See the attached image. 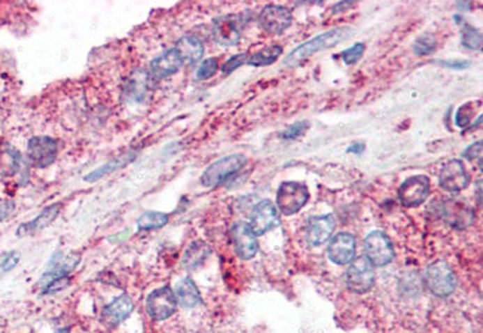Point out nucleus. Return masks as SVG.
<instances>
[{
  "instance_id": "obj_23",
  "label": "nucleus",
  "mask_w": 483,
  "mask_h": 333,
  "mask_svg": "<svg viewBox=\"0 0 483 333\" xmlns=\"http://www.w3.org/2000/svg\"><path fill=\"white\" fill-rule=\"evenodd\" d=\"M134 158H136V153H125V155H121V157H116L115 160H112L109 161L107 164L105 165H101L100 169L94 170L93 173H89L86 177H85V180L86 182H97L100 180L101 177H105L110 173H115L121 169H123V166L128 165Z\"/></svg>"
},
{
  "instance_id": "obj_40",
  "label": "nucleus",
  "mask_w": 483,
  "mask_h": 333,
  "mask_svg": "<svg viewBox=\"0 0 483 333\" xmlns=\"http://www.w3.org/2000/svg\"><path fill=\"white\" fill-rule=\"evenodd\" d=\"M440 64L447 69H457V70H464L471 65L468 61H440Z\"/></svg>"
},
{
  "instance_id": "obj_10",
  "label": "nucleus",
  "mask_w": 483,
  "mask_h": 333,
  "mask_svg": "<svg viewBox=\"0 0 483 333\" xmlns=\"http://www.w3.org/2000/svg\"><path fill=\"white\" fill-rule=\"evenodd\" d=\"M439 185L446 192H461L470 185V176L461 161H447L440 170Z\"/></svg>"
},
{
  "instance_id": "obj_16",
  "label": "nucleus",
  "mask_w": 483,
  "mask_h": 333,
  "mask_svg": "<svg viewBox=\"0 0 483 333\" xmlns=\"http://www.w3.org/2000/svg\"><path fill=\"white\" fill-rule=\"evenodd\" d=\"M355 249L357 242L354 235L348 234V232H341V234L335 235L329 244V259L336 265H348L355 258Z\"/></svg>"
},
{
  "instance_id": "obj_12",
  "label": "nucleus",
  "mask_w": 483,
  "mask_h": 333,
  "mask_svg": "<svg viewBox=\"0 0 483 333\" xmlns=\"http://www.w3.org/2000/svg\"><path fill=\"white\" fill-rule=\"evenodd\" d=\"M291 21L290 10L279 5L265 6L259 15V24L269 35H282L291 26Z\"/></svg>"
},
{
  "instance_id": "obj_33",
  "label": "nucleus",
  "mask_w": 483,
  "mask_h": 333,
  "mask_svg": "<svg viewBox=\"0 0 483 333\" xmlns=\"http://www.w3.org/2000/svg\"><path fill=\"white\" fill-rule=\"evenodd\" d=\"M473 106H475L473 103H467V104H464V106L459 107L458 114H457V118H455L458 127L466 128V127L470 124L471 116H473V114H475V110L471 109Z\"/></svg>"
},
{
  "instance_id": "obj_29",
  "label": "nucleus",
  "mask_w": 483,
  "mask_h": 333,
  "mask_svg": "<svg viewBox=\"0 0 483 333\" xmlns=\"http://www.w3.org/2000/svg\"><path fill=\"white\" fill-rule=\"evenodd\" d=\"M436 47H437L436 38L433 35H424L415 40L413 51L415 54L420 55V57H424V55L433 54L436 51Z\"/></svg>"
},
{
  "instance_id": "obj_19",
  "label": "nucleus",
  "mask_w": 483,
  "mask_h": 333,
  "mask_svg": "<svg viewBox=\"0 0 483 333\" xmlns=\"http://www.w3.org/2000/svg\"><path fill=\"white\" fill-rule=\"evenodd\" d=\"M79 256L77 254H70V256L63 258L61 253H57L54 256V261L49 265V270L43 274L42 281L47 286L49 281L55 279H61V277H67L79 263Z\"/></svg>"
},
{
  "instance_id": "obj_13",
  "label": "nucleus",
  "mask_w": 483,
  "mask_h": 333,
  "mask_svg": "<svg viewBox=\"0 0 483 333\" xmlns=\"http://www.w3.org/2000/svg\"><path fill=\"white\" fill-rule=\"evenodd\" d=\"M430 194V180L425 176H413L400 186L399 198L403 206L418 207Z\"/></svg>"
},
{
  "instance_id": "obj_5",
  "label": "nucleus",
  "mask_w": 483,
  "mask_h": 333,
  "mask_svg": "<svg viewBox=\"0 0 483 333\" xmlns=\"http://www.w3.org/2000/svg\"><path fill=\"white\" fill-rule=\"evenodd\" d=\"M245 23V18L238 14L219 17L215 20V23H213V36H215V40L223 47L237 45L243 36Z\"/></svg>"
},
{
  "instance_id": "obj_25",
  "label": "nucleus",
  "mask_w": 483,
  "mask_h": 333,
  "mask_svg": "<svg viewBox=\"0 0 483 333\" xmlns=\"http://www.w3.org/2000/svg\"><path fill=\"white\" fill-rule=\"evenodd\" d=\"M210 249L206 246L204 242L197 241L194 244H190V247L186 250L185 258H183V265L187 270H197L199 265L206 262L208 258Z\"/></svg>"
},
{
  "instance_id": "obj_41",
  "label": "nucleus",
  "mask_w": 483,
  "mask_h": 333,
  "mask_svg": "<svg viewBox=\"0 0 483 333\" xmlns=\"http://www.w3.org/2000/svg\"><path fill=\"white\" fill-rule=\"evenodd\" d=\"M348 153H357V155H362L365 152V144L363 143H354L351 144L350 148L346 149Z\"/></svg>"
},
{
  "instance_id": "obj_24",
  "label": "nucleus",
  "mask_w": 483,
  "mask_h": 333,
  "mask_svg": "<svg viewBox=\"0 0 483 333\" xmlns=\"http://www.w3.org/2000/svg\"><path fill=\"white\" fill-rule=\"evenodd\" d=\"M21 164L22 160L17 149L10 146H5L0 149V174L13 176L18 173V170L21 169Z\"/></svg>"
},
{
  "instance_id": "obj_27",
  "label": "nucleus",
  "mask_w": 483,
  "mask_h": 333,
  "mask_svg": "<svg viewBox=\"0 0 483 333\" xmlns=\"http://www.w3.org/2000/svg\"><path fill=\"white\" fill-rule=\"evenodd\" d=\"M168 224V216L161 212H148L139 217L137 226L141 231H152L164 228Z\"/></svg>"
},
{
  "instance_id": "obj_14",
  "label": "nucleus",
  "mask_w": 483,
  "mask_h": 333,
  "mask_svg": "<svg viewBox=\"0 0 483 333\" xmlns=\"http://www.w3.org/2000/svg\"><path fill=\"white\" fill-rule=\"evenodd\" d=\"M279 224V216L277 207L269 201V199H263L257 204L253 210L250 217V228L254 232V235H263L266 232L274 229Z\"/></svg>"
},
{
  "instance_id": "obj_18",
  "label": "nucleus",
  "mask_w": 483,
  "mask_h": 333,
  "mask_svg": "<svg viewBox=\"0 0 483 333\" xmlns=\"http://www.w3.org/2000/svg\"><path fill=\"white\" fill-rule=\"evenodd\" d=\"M183 60L181 55L173 48L162 52L151 63V76L156 77V79H164V77L173 76L178 70L182 69Z\"/></svg>"
},
{
  "instance_id": "obj_34",
  "label": "nucleus",
  "mask_w": 483,
  "mask_h": 333,
  "mask_svg": "<svg viewBox=\"0 0 483 333\" xmlns=\"http://www.w3.org/2000/svg\"><path fill=\"white\" fill-rule=\"evenodd\" d=\"M146 85H149V84H148V77H146V76H141V77H139V79H134V81L128 85L130 94H131L134 98H136V100H139L140 97L144 95L146 90H148V86H146Z\"/></svg>"
},
{
  "instance_id": "obj_37",
  "label": "nucleus",
  "mask_w": 483,
  "mask_h": 333,
  "mask_svg": "<svg viewBox=\"0 0 483 333\" xmlns=\"http://www.w3.org/2000/svg\"><path fill=\"white\" fill-rule=\"evenodd\" d=\"M18 261H20V256H18L17 253H9L8 256L5 258V261H3L2 263H0V270H2L3 272L10 271L13 268H15L17 263H18Z\"/></svg>"
},
{
  "instance_id": "obj_21",
  "label": "nucleus",
  "mask_w": 483,
  "mask_h": 333,
  "mask_svg": "<svg viewBox=\"0 0 483 333\" xmlns=\"http://www.w3.org/2000/svg\"><path fill=\"white\" fill-rule=\"evenodd\" d=\"M60 210H61L60 204H54V206L47 207L36 219H33L31 222H29V224L21 225L20 229L17 231V235H20V237L29 235V234H33V232H38L43 228H47L48 225L52 224L55 219H57Z\"/></svg>"
},
{
  "instance_id": "obj_31",
  "label": "nucleus",
  "mask_w": 483,
  "mask_h": 333,
  "mask_svg": "<svg viewBox=\"0 0 483 333\" xmlns=\"http://www.w3.org/2000/svg\"><path fill=\"white\" fill-rule=\"evenodd\" d=\"M365 54V43H355L351 48H348L342 52V60L345 64H354L363 57Z\"/></svg>"
},
{
  "instance_id": "obj_2",
  "label": "nucleus",
  "mask_w": 483,
  "mask_h": 333,
  "mask_svg": "<svg viewBox=\"0 0 483 333\" xmlns=\"http://www.w3.org/2000/svg\"><path fill=\"white\" fill-rule=\"evenodd\" d=\"M247 164V157L243 153H235L213 162L201 176V185L206 187H216L227 182L229 177L237 174Z\"/></svg>"
},
{
  "instance_id": "obj_3",
  "label": "nucleus",
  "mask_w": 483,
  "mask_h": 333,
  "mask_svg": "<svg viewBox=\"0 0 483 333\" xmlns=\"http://www.w3.org/2000/svg\"><path fill=\"white\" fill-rule=\"evenodd\" d=\"M309 199L308 187L298 182H284L278 187L277 192V210L284 216L296 215L305 207Z\"/></svg>"
},
{
  "instance_id": "obj_36",
  "label": "nucleus",
  "mask_w": 483,
  "mask_h": 333,
  "mask_svg": "<svg viewBox=\"0 0 483 333\" xmlns=\"http://www.w3.org/2000/svg\"><path fill=\"white\" fill-rule=\"evenodd\" d=\"M69 283H70L69 277H61V279H55V280L49 281L47 286H45L43 293H45V295H49V293L60 292V291H63L64 287L69 286Z\"/></svg>"
},
{
  "instance_id": "obj_4",
  "label": "nucleus",
  "mask_w": 483,
  "mask_h": 333,
  "mask_svg": "<svg viewBox=\"0 0 483 333\" xmlns=\"http://www.w3.org/2000/svg\"><path fill=\"white\" fill-rule=\"evenodd\" d=\"M425 284L437 297L451 296L457 287L455 274L446 262L431 263L425 272Z\"/></svg>"
},
{
  "instance_id": "obj_42",
  "label": "nucleus",
  "mask_w": 483,
  "mask_h": 333,
  "mask_svg": "<svg viewBox=\"0 0 483 333\" xmlns=\"http://www.w3.org/2000/svg\"><path fill=\"white\" fill-rule=\"evenodd\" d=\"M354 3L353 2H341V3H338V5H336L335 8H333V10H335V13H336V10H338V9H346V8H350V6H353Z\"/></svg>"
},
{
  "instance_id": "obj_35",
  "label": "nucleus",
  "mask_w": 483,
  "mask_h": 333,
  "mask_svg": "<svg viewBox=\"0 0 483 333\" xmlns=\"http://www.w3.org/2000/svg\"><path fill=\"white\" fill-rule=\"evenodd\" d=\"M247 59H249V57H247V55L245 54H238V55H235V57H231L227 63H224V65H223V73L224 75H229V73H232L233 70H237L238 68H240V65H243V64H245L247 63Z\"/></svg>"
},
{
  "instance_id": "obj_38",
  "label": "nucleus",
  "mask_w": 483,
  "mask_h": 333,
  "mask_svg": "<svg viewBox=\"0 0 483 333\" xmlns=\"http://www.w3.org/2000/svg\"><path fill=\"white\" fill-rule=\"evenodd\" d=\"M480 155H482V143L477 141L466 149V152L463 153V157H466L467 160H475V158H480Z\"/></svg>"
},
{
  "instance_id": "obj_11",
  "label": "nucleus",
  "mask_w": 483,
  "mask_h": 333,
  "mask_svg": "<svg viewBox=\"0 0 483 333\" xmlns=\"http://www.w3.org/2000/svg\"><path fill=\"white\" fill-rule=\"evenodd\" d=\"M231 237L235 247V253L243 261H249L256 256L257 250H259V244H257V237L252 231L250 225L245 222H238L231 228Z\"/></svg>"
},
{
  "instance_id": "obj_6",
  "label": "nucleus",
  "mask_w": 483,
  "mask_h": 333,
  "mask_svg": "<svg viewBox=\"0 0 483 333\" xmlns=\"http://www.w3.org/2000/svg\"><path fill=\"white\" fill-rule=\"evenodd\" d=\"M177 297L170 287H161L153 291L146 301V311L153 321L170 318L177 309Z\"/></svg>"
},
{
  "instance_id": "obj_17",
  "label": "nucleus",
  "mask_w": 483,
  "mask_h": 333,
  "mask_svg": "<svg viewBox=\"0 0 483 333\" xmlns=\"http://www.w3.org/2000/svg\"><path fill=\"white\" fill-rule=\"evenodd\" d=\"M335 217L330 215L311 217L307 226V240L311 246H321L328 240H330L335 231Z\"/></svg>"
},
{
  "instance_id": "obj_22",
  "label": "nucleus",
  "mask_w": 483,
  "mask_h": 333,
  "mask_svg": "<svg viewBox=\"0 0 483 333\" xmlns=\"http://www.w3.org/2000/svg\"><path fill=\"white\" fill-rule=\"evenodd\" d=\"M174 49L181 55L183 63L186 61L189 64L198 63L204 55V45L195 36H183L182 39H178Z\"/></svg>"
},
{
  "instance_id": "obj_28",
  "label": "nucleus",
  "mask_w": 483,
  "mask_h": 333,
  "mask_svg": "<svg viewBox=\"0 0 483 333\" xmlns=\"http://www.w3.org/2000/svg\"><path fill=\"white\" fill-rule=\"evenodd\" d=\"M463 45L468 49H480L482 48V33L473 26H464L463 29Z\"/></svg>"
},
{
  "instance_id": "obj_1",
  "label": "nucleus",
  "mask_w": 483,
  "mask_h": 333,
  "mask_svg": "<svg viewBox=\"0 0 483 333\" xmlns=\"http://www.w3.org/2000/svg\"><path fill=\"white\" fill-rule=\"evenodd\" d=\"M351 35H353V30L350 27H338V29L325 31V33H323V35H319L314 39L302 43V45H299L298 48H295L287 55L284 64L289 65V68H295V65L307 61L308 59H311L312 55H316L317 52L339 45L341 42H344Z\"/></svg>"
},
{
  "instance_id": "obj_30",
  "label": "nucleus",
  "mask_w": 483,
  "mask_h": 333,
  "mask_svg": "<svg viewBox=\"0 0 483 333\" xmlns=\"http://www.w3.org/2000/svg\"><path fill=\"white\" fill-rule=\"evenodd\" d=\"M219 69V64L216 59H207L201 63V65L197 70V79L199 81H206L210 79L211 76H215V73Z\"/></svg>"
},
{
  "instance_id": "obj_9",
  "label": "nucleus",
  "mask_w": 483,
  "mask_h": 333,
  "mask_svg": "<svg viewBox=\"0 0 483 333\" xmlns=\"http://www.w3.org/2000/svg\"><path fill=\"white\" fill-rule=\"evenodd\" d=\"M57 141L48 136L33 137L27 146V158L36 169H47L57 158Z\"/></svg>"
},
{
  "instance_id": "obj_26",
  "label": "nucleus",
  "mask_w": 483,
  "mask_h": 333,
  "mask_svg": "<svg viewBox=\"0 0 483 333\" xmlns=\"http://www.w3.org/2000/svg\"><path fill=\"white\" fill-rule=\"evenodd\" d=\"M282 54H283V48L279 45L269 47L250 55V57L247 59V64L254 65V68H262V65H269L274 61H277Z\"/></svg>"
},
{
  "instance_id": "obj_20",
  "label": "nucleus",
  "mask_w": 483,
  "mask_h": 333,
  "mask_svg": "<svg viewBox=\"0 0 483 333\" xmlns=\"http://www.w3.org/2000/svg\"><path fill=\"white\" fill-rule=\"evenodd\" d=\"M174 295L177 297V302L183 308H195L201 304V293L194 280L189 279V277L177 281Z\"/></svg>"
},
{
  "instance_id": "obj_43",
  "label": "nucleus",
  "mask_w": 483,
  "mask_h": 333,
  "mask_svg": "<svg viewBox=\"0 0 483 333\" xmlns=\"http://www.w3.org/2000/svg\"><path fill=\"white\" fill-rule=\"evenodd\" d=\"M55 333H70V332L67 330V329H60V330H57Z\"/></svg>"
},
{
  "instance_id": "obj_15",
  "label": "nucleus",
  "mask_w": 483,
  "mask_h": 333,
  "mask_svg": "<svg viewBox=\"0 0 483 333\" xmlns=\"http://www.w3.org/2000/svg\"><path fill=\"white\" fill-rule=\"evenodd\" d=\"M134 309V304L128 295H121L101 309V321L109 329L118 327L125 321Z\"/></svg>"
},
{
  "instance_id": "obj_32",
  "label": "nucleus",
  "mask_w": 483,
  "mask_h": 333,
  "mask_svg": "<svg viewBox=\"0 0 483 333\" xmlns=\"http://www.w3.org/2000/svg\"><path fill=\"white\" fill-rule=\"evenodd\" d=\"M308 128H309V124H308L307 121H299V122H296V124L290 125V127L283 132L282 137H283L284 140H296V139H299L300 136H303V132H305Z\"/></svg>"
},
{
  "instance_id": "obj_7",
  "label": "nucleus",
  "mask_w": 483,
  "mask_h": 333,
  "mask_svg": "<svg viewBox=\"0 0 483 333\" xmlns=\"http://www.w3.org/2000/svg\"><path fill=\"white\" fill-rule=\"evenodd\" d=\"M366 259L372 266H385L394 258L391 240L381 231H374L365 240Z\"/></svg>"
},
{
  "instance_id": "obj_8",
  "label": "nucleus",
  "mask_w": 483,
  "mask_h": 333,
  "mask_svg": "<svg viewBox=\"0 0 483 333\" xmlns=\"http://www.w3.org/2000/svg\"><path fill=\"white\" fill-rule=\"evenodd\" d=\"M375 284L374 266L366 258H358L354 261L346 272V286L351 292L363 295L369 292Z\"/></svg>"
},
{
  "instance_id": "obj_39",
  "label": "nucleus",
  "mask_w": 483,
  "mask_h": 333,
  "mask_svg": "<svg viewBox=\"0 0 483 333\" xmlns=\"http://www.w3.org/2000/svg\"><path fill=\"white\" fill-rule=\"evenodd\" d=\"M14 210H15V204L13 201L0 204V224H2L5 219H8Z\"/></svg>"
}]
</instances>
